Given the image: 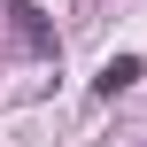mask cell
I'll return each mask as SVG.
<instances>
[{
    "label": "cell",
    "mask_w": 147,
    "mask_h": 147,
    "mask_svg": "<svg viewBox=\"0 0 147 147\" xmlns=\"http://www.w3.org/2000/svg\"><path fill=\"white\" fill-rule=\"evenodd\" d=\"M8 16H16V39H23L31 54H54V23H47L31 0H8Z\"/></svg>",
    "instance_id": "cell-1"
},
{
    "label": "cell",
    "mask_w": 147,
    "mask_h": 147,
    "mask_svg": "<svg viewBox=\"0 0 147 147\" xmlns=\"http://www.w3.org/2000/svg\"><path fill=\"white\" fill-rule=\"evenodd\" d=\"M132 78H140V62H132V54H116V62H109V70H101V78H93V85H101V93H124V85H132Z\"/></svg>",
    "instance_id": "cell-2"
}]
</instances>
